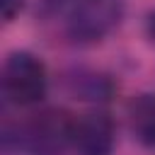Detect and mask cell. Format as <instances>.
Returning <instances> with one entry per match:
<instances>
[{
    "instance_id": "1",
    "label": "cell",
    "mask_w": 155,
    "mask_h": 155,
    "mask_svg": "<svg viewBox=\"0 0 155 155\" xmlns=\"http://www.w3.org/2000/svg\"><path fill=\"white\" fill-rule=\"evenodd\" d=\"M73 126L75 119L70 114L61 109H46L36 114L29 124H22L17 128V136L5 128L2 143L7 150L15 140L17 150L24 155H61L73 140Z\"/></svg>"
},
{
    "instance_id": "2",
    "label": "cell",
    "mask_w": 155,
    "mask_h": 155,
    "mask_svg": "<svg viewBox=\"0 0 155 155\" xmlns=\"http://www.w3.org/2000/svg\"><path fill=\"white\" fill-rule=\"evenodd\" d=\"M48 87L44 63L29 51H15L2 65V92L17 107H31L44 99Z\"/></svg>"
},
{
    "instance_id": "3",
    "label": "cell",
    "mask_w": 155,
    "mask_h": 155,
    "mask_svg": "<svg viewBox=\"0 0 155 155\" xmlns=\"http://www.w3.org/2000/svg\"><path fill=\"white\" fill-rule=\"evenodd\" d=\"M121 19V5L119 0H75L65 29L68 36L78 44H92L104 39Z\"/></svg>"
},
{
    "instance_id": "4",
    "label": "cell",
    "mask_w": 155,
    "mask_h": 155,
    "mask_svg": "<svg viewBox=\"0 0 155 155\" xmlns=\"http://www.w3.org/2000/svg\"><path fill=\"white\" fill-rule=\"evenodd\" d=\"M116 140V128L109 114L92 111L75 119L70 148L78 155H111Z\"/></svg>"
},
{
    "instance_id": "5",
    "label": "cell",
    "mask_w": 155,
    "mask_h": 155,
    "mask_svg": "<svg viewBox=\"0 0 155 155\" xmlns=\"http://www.w3.org/2000/svg\"><path fill=\"white\" fill-rule=\"evenodd\" d=\"M128 124L140 145L155 148V94H138L128 104Z\"/></svg>"
},
{
    "instance_id": "6",
    "label": "cell",
    "mask_w": 155,
    "mask_h": 155,
    "mask_svg": "<svg viewBox=\"0 0 155 155\" xmlns=\"http://www.w3.org/2000/svg\"><path fill=\"white\" fill-rule=\"evenodd\" d=\"M68 85H70V92L85 102H107L114 92L111 80L102 73H82L80 70L75 78L68 80Z\"/></svg>"
},
{
    "instance_id": "7",
    "label": "cell",
    "mask_w": 155,
    "mask_h": 155,
    "mask_svg": "<svg viewBox=\"0 0 155 155\" xmlns=\"http://www.w3.org/2000/svg\"><path fill=\"white\" fill-rule=\"evenodd\" d=\"M0 5H2V17L7 22H12L19 15V10H22V0H2Z\"/></svg>"
},
{
    "instance_id": "8",
    "label": "cell",
    "mask_w": 155,
    "mask_h": 155,
    "mask_svg": "<svg viewBox=\"0 0 155 155\" xmlns=\"http://www.w3.org/2000/svg\"><path fill=\"white\" fill-rule=\"evenodd\" d=\"M148 36L155 41V12H150V17H148Z\"/></svg>"
}]
</instances>
